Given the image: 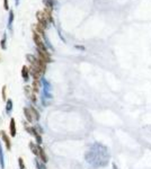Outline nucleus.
<instances>
[{
    "instance_id": "nucleus-14",
    "label": "nucleus",
    "mask_w": 151,
    "mask_h": 169,
    "mask_svg": "<svg viewBox=\"0 0 151 169\" xmlns=\"http://www.w3.org/2000/svg\"><path fill=\"white\" fill-rule=\"evenodd\" d=\"M18 1H19V0H16V4H17V5H18Z\"/></svg>"
},
{
    "instance_id": "nucleus-5",
    "label": "nucleus",
    "mask_w": 151,
    "mask_h": 169,
    "mask_svg": "<svg viewBox=\"0 0 151 169\" xmlns=\"http://www.w3.org/2000/svg\"><path fill=\"white\" fill-rule=\"evenodd\" d=\"M10 134L15 136L16 135V126H15V120L11 118V121H10Z\"/></svg>"
},
{
    "instance_id": "nucleus-7",
    "label": "nucleus",
    "mask_w": 151,
    "mask_h": 169,
    "mask_svg": "<svg viewBox=\"0 0 151 169\" xmlns=\"http://www.w3.org/2000/svg\"><path fill=\"white\" fill-rule=\"evenodd\" d=\"M25 115H26V118L28 120V122H32V120H33V117H32V114H30V112L32 110H27V108H25Z\"/></svg>"
},
{
    "instance_id": "nucleus-12",
    "label": "nucleus",
    "mask_w": 151,
    "mask_h": 169,
    "mask_svg": "<svg viewBox=\"0 0 151 169\" xmlns=\"http://www.w3.org/2000/svg\"><path fill=\"white\" fill-rule=\"evenodd\" d=\"M10 106H11V100L8 101V107H7V110H8V112L10 110Z\"/></svg>"
},
{
    "instance_id": "nucleus-13",
    "label": "nucleus",
    "mask_w": 151,
    "mask_h": 169,
    "mask_svg": "<svg viewBox=\"0 0 151 169\" xmlns=\"http://www.w3.org/2000/svg\"><path fill=\"white\" fill-rule=\"evenodd\" d=\"M113 169H117V167H116V165H113Z\"/></svg>"
},
{
    "instance_id": "nucleus-10",
    "label": "nucleus",
    "mask_w": 151,
    "mask_h": 169,
    "mask_svg": "<svg viewBox=\"0 0 151 169\" xmlns=\"http://www.w3.org/2000/svg\"><path fill=\"white\" fill-rule=\"evenodd\" d=\"M1 47L2 49H6V35H4V38L1 41Z\"/></svg>"
},
{
    "instance_id": "nucleus-3",
    "label": "nucleus",
    "mask_w": 151,
    "mask_h": 169,
    "mask_svg": "<svg viewBox=\"0 0 151 169\" xmlns=\"http://www.w3.org/2000/svg\"><path fill=\"white\" fill-rule=\"evenodd\" d=\"M33 38H34V42L36 43V46L37 49H42V50H46L45 49V45L43 44V41H42V38H41V35H39L37 33L33 34Z\"/></svg>"
},
{
    "instance_id": "nucleus-9",
    "label": "nucleus",
    "mask_w": 151,
    "mask_h": 169,
    "mask_svg": "<svg viewBox=\"0 0 151 169\" xmlns=\"http://www.w3.org/2000/svg\"><path fill=\"white\" fill-rule=\"evenodd\" d=\"M44 4H45V7L52 9V0H43Z\"/></svg>"
},
{
    "instance_id": "nucleus-2",
    "label": "nucleus",
    "mask_w": 151,
    "mask_h": 169,
    "mask_svg": "<svg viewBox=\"0 0 151 169\" xmlns=\"http://www.w3.org/2000/svg\"><path fill=\"white\" fill-rule=\"evenodd\" d=\"M37 54H39V59L44 61L45 63L48 62H51V58H50V54L46 50H42V49H37Z\"/></svg>"
},
{
    "instance_id": "nucleus-4",
    "label": "nucleus",
    "mask_w": 151,
    "mask_h": 169,
    "mask_svg": "<svg viewBox=\"0 0 151 169\" xmlns=\"http://www.w3.org/2000/svg\"><path fill=\"white\" fill-rule=\"evenodd\" d=\"M1 136H2V140H4V142H5V144H6L7 149L10 150V140H9V138L7 136V134H6L4 131L1 132Z\"/></svg>"
},
{
    "instance_id": "nucleus-11",
    "label": "nucleus",
    "mask_w": 151,
    "mask_h": 169,
    "mask_svg": "<svg viewBox=\"0 0 151 169\" xmlns=\"http://www.w3.org/2000/svg\"><path fill=\"white\" fill-rule=\"evenodd\" d=\"M4 2H5V5H4L5 9H8V8H9V6H8V0H4Z\"/></svg>"
},
{
    "instance_id": "nucleus-1",
    "label": "nucleus",
    "mask_w": 151,
    "mask_h": 169,
    "mask_svg": "<svg viewBox=\"0 0 151 169\" xmlns=\"http://www.w3.org/2000/svg\"><path fill=\"white\" fill-rule=\"evenodd\" d=\"M36 18H37V21H39L37 24L39 26H42L44 30H45L49 24V19L48 17H46V15H45V13L44 11H37L36 13Z\"/></svg>"
},
{
    "instance_id": "nucleus-8",
    "label": "nucleus",
    "mask_w": 151,
    "mask_h": 169,
    "mask_svg": "<svg viewBox=\"0 0 151 169\" xmlns=\"http://www.w3.org/2000/svg\"><path fill=\"white\" fill-rule=\"evenodd\" d=\"M14 21V13L13 11H10L9 13V21H8V26L9 27H11V23Z\"/></svg>"
},
{
    "instance_id": "nucleus-6",
    "label": "nucleus",
    "mask_w": 151,
    "mask_h": 169,
    "mask_svg": "<svg viewBox=\"0 0 151 169\" xmlns=\"http://www.w3.org/2000/svg\"><path fill=\"white\" fill-rule=\"evenodd\" d=\"M22 75H23L24 80H28V69H27V67H26V65H24V67H23Z\"/></svg>"
}]
</instances>
